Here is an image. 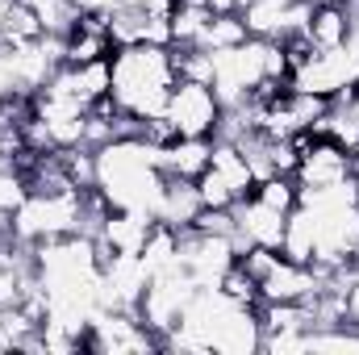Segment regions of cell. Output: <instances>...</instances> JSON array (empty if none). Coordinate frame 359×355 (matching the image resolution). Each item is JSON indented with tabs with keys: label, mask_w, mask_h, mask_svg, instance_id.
<instances>
[{
	"label": "cell",
	"mask_w": 359,
	"mask_h": 355,
	"mask_svg": "<svg viewBox=\"0 0 359 355\" xmlns=\"http://www.w3.org/2000/svg\"><path fill=\"white\" fill-rule=\"evenodd\" d=\"M163 180L168 176L159 168V147L142 134L109 138L104 147H96V192L109 201V209H138L155 217Z\"/></svg>",
	"instance_id": "obj_1"
},
{
	"label": "cell",
	"mask_w": 359,
	"mask_h": 355,
	"mask_svg": "<svg viewBox=\"0 0 359 355\" xmlns=\"http://www.w3.org/2000/svg\"><path fill=\"white\" fill-rule=\"evenodd\" d=\"M109 72H113L109 100H113L121 113L138 117V121L163 117L168 96H172V88L180 84L172 46H151V42L117 46V51L109 55Z\"/></svg>",
	"instance_id": "obj_2"
},
{
	"label": "cell",
	"mask_w": 359,
	"mask_h": 355,
	"mask_svg": "<svg viewBox=\"0 0 359 355\" xmlns=\"http://www.w3.org/2000/svg\"><path fill=\"white\" fill-rule=\"evenodd\" d=\"M84 201H88V188H67V192L29 188V196L8 217V234L29 247L46 239H63V234H84Z\"/></svg>",
	"instance_id": "obj_3"
},
{
	"label": "cell",
	"mask_w": 359,
	"mask_h": 355,
	"mask_svg": "<svg viewBox=\"0 0 359 355\" xmlns=\"http://www.w3.org/2000/svg\"><path fill=\"white\" fill-rule=\"evenodd\" d=\"M288 88L313 92L326 100H347L359 88V51H351L347 42L334 51H313V59L288 76Z\"/></svg>",
	"instance_id": "obj_4"
},
{
	"label": "cell",
	"mask_w": 359,
	"mask_h": 355,
	"mask_svg": "<svg viewBox=\"0 0 359 355\" xmlns=\"http://www.w3.org/2000/svg\"><path fill=\"white\" fill-rule=\"evenodd\" d=\"M196 288H201V284L188 276L184 264L163 267V272H155V276L147 280V293H142V301H138V318L159 335V343H163V335L180 322V314H184V305L192 301Z\"/></svg>",
	"instance_id": "obj_5"
},
{
	"label": "cell",
	"mask_w": 359,
	"mask_h": 355,
	"mask_svg": "<svg viewBox=\"0 0 359 355\" xmlns=\"http://www.w3.org/2000/svg\"><path fill=\"white\" fill-rule=\"evenodd\" d=\"M168 126L176 130V138H217V126H222V100L217 92L201 80H180L172 96H168V109H163Z\"/></svg>",
	"instance_id": "obj_6"
},
{
	"label": "cell",
	"mask_w": 359,
	"mask_h": 355,
	"mask_svg": "<svg viewBox=\"0 0 359 355\" xmlns=\"http://www.w3.org/2000/svg\"><path fill=\"white\" fill-rule=\"evenodd\" d=\"M84 347L104 355H142L159 351V335L138 318V314H121V309H96L84 335Z\"/></svg>",
	"instance_id": "obj_7"
},
{
	"label": "cell",
	"mask_w": 359,
	"mask_h": 355,
	"mask_svg": "<svg viewBox=\"0 0 359 355\" xmlns=\"http://www.w3.org/2000/svg\"><path fill=\"white\" fill-rule=\"evenodd\" d=\"M180 264L201 288H217V280L238 264V243L234 234H213V230H180Z\"/></svg>",
	"instance_id": "obj_8"
},
{
	"label": "cell",
	"mask_w": 359,
	"mask_h": 355,
	"mask_svg": "<svg viewBox=\"0 0 359 355\" xmlns=\"http://www.w3.org/2000/svg\"><path fill=\"white\" fill-rule=\"evenodd\" d=\"M292 180H297V188H309V192L347 184V180H351L347 147H339L334 138H322V134H313V138H309V147L301 151L297 168H292Z\"/></svg>",
	"instance_id": "obj_9"
},
{
	"label": "cell",
	"mask_w": 359,
	"mask_h": 355,
	"mask_svg": "<svg viewBox=\"0 0 359 355\" xmlns=\"http://www.w3.org/2000/svg\"><path fill=\"white\" fill-rule=\"evenodd\" d=\"M284 217H288V213L264 205L255 192L243 196V201H234V243H238V255H243L247 247H271V251H280Z\"/></svg>",
	"instance_id": "obj_10"
},
{
	"label": "cell",
	"mask_w": 359,
	"mask_h": 355,
	"mask_svg": "<svg viewBox=\"0 0 359 355\" xmlns=\"http://www.w3.org/2000/svg\"><path fill=\"white\" fill-rule=\"evenodd\" d=\"M322 293V267L292 264L276 255V264L259 276V301H313Z\"/></svg>",
	"instance_id": "obj_11"
},
{
	"label": "cell",
	"mask_w": 359,
	"mask_h": 355,
	"mask_svg": "<svg viewBox=\"0 0 359 355\" xmlns=\"http://www.w3.org/2000/svg\"><path fill=\"white\" fill-rule=\"evenodd\" d=\"M155 230V217L151 213H138V209H109L100 230L92 234L96 247H100V260L113 255V251H126V255H138L147 234Z\"/></svg>",
	"instance_id": "obj_12"
},
{
	"label": "cell",
	"mask_w": 359,
	"mask_h": 355,
	"mask_svg": "<svg viewBox=\"0 0 359 355\" xmlns=\"http://www.w3.org/2000/svg\"><path fill=\"white\" fill-rule=\"evenodd\" d=\"M351 34V8L343 0H313V13H309V25H305V38L313 51H334L343 46Z\"/></svg>",
	"instance_id": "obj_13"
},
{
	"label": "cell",
	"mask_w": 359,
	"mask_h": 355,
	"mask_svg": "<svg viewBox=\"0 0 359 355\" xmlns=\"http://www.w3.org/2000/svg\"><path fill=\"white\" fill-rule=\"evenodd\" d=\"M201 209H205V205H201L196 180H180V176L163 180V196H159L155 222H163V226H172V230H188Z\"/></svg>",
	"instance_id": "obj_14"
},
{
	"label": "cell",
	"mask_w": 359,
	"mask_h": 355,
	"mask_svg": "<svg viewBox=\"0 0 359 355\" xmlns=\"http://www.w3.org/2000/svg\"><path fill=\"white\" fill-rule=\"evenodd\" d=\"M209 155H213V138H172L168 147H159V168L163 176L196 180L209 168Z\"/></svg>",
	"instance_id": "obj_15"
},
{
	"label": "cell",
	"mask_w": 359,
	"mask_h": 355,
	"mask_svg": "<svg viewBox=\"0 0 359 355\" xmlns=\"http://www.w3.org/2000/svg\"><path fill=\"white\" fill-rule=\"evenodd\" d=\"M209 172H217V176H222V184L234 192V201L251 196V188H255V172H251V163H247L243 147H238V142H230V138H213Z\"/></svg>",
	"instance_id": "obj_16"
},
{
	"label": "cell",
	"mask_w": 359,
	"mask_h": 355,
	"mask_svg": "<svg viewBox=\"0 0 359 355\" xmlns=\"http://www.w3.org/2000/svg\"><path fill=\"white\" fill-rule=\"evenodd\" d=\"M318 251V230H313V213L305 205H292L284 217V239H280V255L292 264H313Z\"/></svg>",
	"instance_id": "obj_17"
},
{
	"label": "cell",
	"mask_w": 359,
	"mask_h": 355,
	"mask_svg": "<svg viewBox=\"0 0 359 355\" xmlns=\"http://www.w3.org/2000/svg\"><path fill=\"white\" fill-rule=\"evenodd\" d=\"M213 13L205 0H180L172 8V46H201Z\"/></svg>",
	"instance_id": "obj_18"
},
{
	"label": "cell",
	"mask_w": 359,
	"mask_h": 355,
	"mask_svg": "<svg viewBox=\"0 0 359 355\" xmlns=\"http://www.w3.org/2000/svg\"><path fill=\"white\" fill-rule=\"evenodd\" d=\"M284 13H288V0H247L243 25L251 38H284Z\"/></svg>",
	"instance_id": "obj_19"
},
{
	"label": "cell",
	"mask_w": 359,
	"mask_h": 355,
	"mask_svg": "<svg viewBox=\"0 0 359 355\" xmlns=\"http://www.w3.org/2000/svg\"><path fill=\"white\" fill-rule=\"evenodd\" d=\"M25 4H29L34 17L42 21V34H59V38H67L72 25L80 21V13H76L72 0H25Z\"/></svg>",
	"instance_id": "obj_20"
},
{
	"label": "cell",
	"mask_w": 359,
	"mask_h": 355,
	"mask_svg": "<svg viewBox=\"0 0 359 355\" xmlns=\"http://www.w3.org/2000/svg\"><path fill=\"white\" fill-rule=\"evenodd\" d=\"M247 38H251V34H247V25H243V13H222V17L209 21L201 46H205V51H230V46H238V42H247Z\"/></svg>",
	"instance_id": "obj_21"
},
{
	"label": "cell",
	"mask_w": 359,
	"mask_h": 355,
	"mask_svg": "<svg viewBox=\"0 0 359 355\" xmlns=\"http://www.w3.org/2000/svg\"><path fill=\"white\" fill-rule=\"evenodd\" d=\"M217 288H222L230 301H238V305H259V280H255L243 264L230 267V272L217 280Z\"/></svg>",
	"instance_id": "obj_22"
},
{
	"label": "cell",
	"mask_w": 359,
	"mask_h": 355,
	"mask_svg": "<svg viewBox=\"0 0 359 355\" xmlns=\"http://www.w3.org/2000/svg\"><path fill=\"white\" fill-rule=\"evenodd\" d=\"M251 192H255L264 205L280 209V213H288V209L297 205V180H292V176H268V180H259Z\"/></svg>",
	"instance_id": "obj_23"
},
{
	"label": "cell",
	"mask_w": 359,
	"mask_h": 355,
	"mask_svg": "<svg viewBox=\"0 0 359 355\" xmlns=\"http://www.w3.org/2000/svg\"><path fill=\"white\" fill-rule=\"evenodd\" d=\"M196 192H201V205L205 209H234V192L222 184L217 172H209V168L196 176Z\"/></svg>",
	"instance_id": "obj_24"
},
{
	"label": "cell",
	"mask_w": 359,
	"mask_h": 355,
	"mask_svg": "<svg viewBox=\"0 0 359 355\" xmlns=\"http://www.w3.org/2000/svg\"><path fill=\"white\" fill-rule=\"evenodd\" d=\"M13 96H25L21 80H17V63H13V46L0 42V105L13 100Z\"/></svg>",
	"instance_id": "obj_25"
},
{
	"label": "cell",
	"mask_w": 359,
	"mask_h": 355,
	"mask_svg": "<svg viewBox=\"0 0 359 355\" xmlns=\"http://www.w3.org/2000/svg\"><path fill=\"white\" fill-rule=\"evenodd\" d=\"M134 8H142L147 17H172V8H176L180 0H130Z\"/></svg>",
	"instance_id": "obj_26"
},
{
	"label": "cell",
	"mask_w": 359,
	"mask_h": 355,
	"mask_svg": "<svg viewBox=\"0 0 359 355\" xmlns=\"http://www.w3.org/2000/svg\"><path fill=\"white\" fill-rule=\"evenodd\" d=\"M205 4H209L213 17H222V13H238V0H205Z\"/></svg>",
	"instance_id": "obj_27"
},
{
	"label": "cell",
	"mask_w": 359,
	"mask_h": 355,
	"mask_svg": "<svg viewBox=\"0 0 359 355\" xmlns=\"http://www.w3.org/2000/svg\"><path fill=\"white\" fill-rule=\"evenodd\" d=\"M347 163H351V180L359 184V142L351 147V151H347Z\"/></svg>",
	"instance_id": "obj_28"
},
{
	"label": "cell",
	"mask_w": 359,
	"mask_h": 355,
	"mask_svg": "<svg viewBox=\"0 0 359 355\" xmlns=\"http://www.w3.org/2000/svg\"><path fill=\"white\" fill-rule=\"evenodd\" d=\"M339 105H347V109H351V117H355V121H359V88L351 92V96H347V100H339Z\"/></svg>",
	"instance_id": "obj_29"
}]
</instances>
